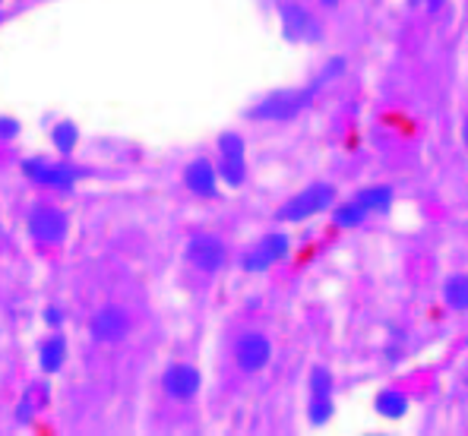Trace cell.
I'll use <instances>...</instances> for the list:
<instances>
[{"instance_id":"obj_1","label":"cell","mask_w":468,"mask_h":436,"mask_svg":"<svg viewBox=\"0 0 468 436\" xmlns=\"http://www.w3.org/2000/svg\"><path fill=\"white\" fill-rule=\"evenodd\" d=\"M316 92H320L316 82H311V86H304V89H275V92L263 95V99L247 108V121H257V123L294 121V117L304 114V111L314 105Z\"/></svg>"},{"instance_id":"obj_2","label":"cell","mask_w":468,"mask_h":436,"mask_svg":"<svg viewBox=\"0 0 468 436\" xmlns=\"http://www.w3.org/2000/svg\"><path fill=\"white\" fill-rule=\"evenodd\" d=\"M19 171H23V177L29 184L54 193H73L77 184L89 175V171H82V165H73L70 158H45V155L23 158Z\"/></svg>"},{"instance_id":"obj_3","label":"cell","mask_w":468,"mask_h":436,"mask_svg":"<svg viewBox=\"0 0 468 436\" xmlns=\"http://www.w3.org/2000/svg\"><path fill=\"white\" fill-rule=\"evenodd\" d=\"M335 186L326 184V181H316L311 186H304L301 193H294L292 199H285V203L275 209V221H282V225H298V221H307L314 216H320V212L333 209L335 206Z\"/></svg>"},{"instance_id":"obj_4","label":"cell","mask_w":468,"mask_h":436,"mask_svg":"<svg viewBox=\"0 0 468 436\" xmlns=\"http://www.w3.org/2000/svg\"><path fill=\"white\" fill-rule=\"evenodd\" d=\"M26 231L38 247H60L70 234V216L54 203H32L26 216Z\"/></svg>"},{"instance_id":"obj_5","label":"cell","mask_w":468,"mask_h":436,"mask_svg":"<svg viewBox=\"0 0 468 436\" xmlns=\"http://www.w3.org/2000/svg\"><path fill=\"white\" fill-rule=\"evenodd\" d=\"M133 329H136V316L123 303H105L89 320V338L95 345H121L133 335Z\"/></svg>"},{"instance_id":"obj_6","label":"cell","mask_w":468,"mask_h":436,"mask_svg":"<svg viewBox=\"0 0 468 436\" xmlns=\"http://www.w3.org/2000/svg\"><path fill=\"white\" fill-rule=\"evenodd\" d=\"M184 260H187L190 269L203 275H216L229 266V244H225L218 234H209V231H197L187 238L184 244Z\"/></svg>"},{"instance_id":"obj_7","label":"cell","mask_w":468,"mask_h":436,"mask_svg":"<svg viewBox=\"0 0 468 436\" xmlns=\"http://www.w3.org/2000/svg\"><path fill=\"white\" fill-rule=\"evenodd\" d=\"M216 149H218V158H216V171H218V181L231 190L247 184V145H244V136L234 133V130H225L218 133L216 140Z\"/></svg>"},{"instance_id":"obj_8","label":"cell","mask_w":468,"mask_h":436,"mask_svg":"<svg viewBox=\"0 0 468 436\" xmlns=\"http://www.w3.org/2000/svg\"><path fill=\"white\" fill-rule=\"evenodd\" d=\"M275 13H279L282 36H285V41H292V45L323 38L320 19H316L304 4H298V0H279V4H275Z\"/></svg>"},{"instance_id":"obj_9","label":"cell","mask_w":468,"mask_h":436,"mask_svg":"<svg viewBox=\"0 0 468 436\" xmlns=\"http://www.w3.org/2000/svg\"><path fill=\"white\" fill-rule=\"evenodd\" d=\"M231 357H234V364H238L240 373H260V370H266V367H270V361H272V342H270V335H266V332H260V329L240 332L238 342H234V348H231Z\"/></svg>"},{"instance_id":"obj_10","label":"cell","mask_w":468,"mask_h":436,"mask_svg":"<svg viewBox=\"0 0 468 436\" xmlns=\"http://www.w3.org/2000/svg\"><path fill=\"white\" fill-rule=\"evenodd\" d=\"M288 250H292V238H288L285 231H270L240 256V269H244V272H266L275 262L285 260Z\"/></svg>"},{"instance_id":"obj_11","label":"cell","mask_w":468,"mask_h":436,"mask_svg":"<svg viewBox=\"0 0 468 436\" xmlns=\"http://www.w3.org/2000/svg\"><path fill=\"white\" fill-rule=\"evenodd\" d=\"M162 389L171 401L187 405V401H194L199 396V389H203V373H199L194 364H171L168 370L162 373Z\"/></svg>"},{"instance_id":"obj_12","label":"cell","mask_w":468,"mask_h":436,"mask_svg":"<svg viewBox=\"0 0 468 436\" xmlns=\"http://www.w3.org/2000/svg\"><path fill=\"white\" fill-rule=\"evenodd\" d=\"M184 186L199 199H216L218 197L216 162H209V158H194V162L184 165Z\"/></svg>"},{"instance_id":"obj_13","label":"cell","mask_w":468,"mask_h":436,"mask_svg":"<svg viewBox=\"0 0 468 436\" xmlns=\"http://www.w3.org/2000/svg\"><path fill=\"white\" fill-rule=\"evenodd\" d=\"M67 355H70V345H67V335L60 329H51V335L41 338L38 345V367L51 377V373H60V367L67 364Z\"/></svg>"},{"instance_id":"obj_14","label":"cell","mask_w":468,"mask_h":436,"mask_svg":"<svg viewBox=\"0 0 468 436\" xmlns=\"http://www.w3.org/2000/svg\"><path fill=\"white\" fill-rule=\"evenodd\" d=\"M48 401H51V386H48V383H32L29 389L23 392L19 405H16V420H19V424H32V420H36L38 414L48 408Z\"/></svg>"},{"instance_id":"obj_15","label":"cell","mask_w":468,"mask_h":436,"mask_svg":"<svg viewBox=\"0 0 468 436\" xmlns=\"http://www.w3.org/2000/svg\"><path fill=\"white\" fill-rule=\"evenodd\" d=\"M80 123L77 121H58L51 127V145L58 149L60 158H73V152H77L80 145Z\"/></svg>"},{"instance_id":"obj_16","label":"cell","mask_w":468,"mask_h":436,"mask_svg":"<svg viewBox=\"0 0 468 436\" xmlns=\"http://www.w3.org/2000/svg\"><path fill=\"white\" fill-rule=\"evenodd\" d=\"M355 203L367 209V216H387L392 209V190L389 186H364L355 193Z\"/></svg>"},{"instance_id":"obj_17","label":"cell","mask_w":468,"mask_h":436,"mask_svg":"<svg viewBox=\"0 0 468 436\" xmlns=\"http://www.w3.org/2000/svg\"><path fill=\"white\" fill-rule=\"evenodd\" d=\"M374 411L380 414V418H387V420H399V418H405V414H409V399H405L402 392H396V389H383L380 396L374 399Z\"/></svg>"},{"instance_id":"obj_18","label":"cell","mask_w":468,"mask_h":436,"mask_svg":"<svg viewBox=\"0 0 468 436\" xmlns=\"http://www.w3.org/2000/svg\"><path fill=\"white\" fill-rule=\"evenodd\" d=\"M443 301L450 310H459V314H465L468 310V275L465 272H456L450 275V279L443 282Z\"/></svg>"},{"instance_id":"obj_19","label":"cell","mask_w":468,"mask_h":436,"mask_svg":"<svg viewBox=\"0 0 468 436\" xmlns=\"http://www.w3.org/2000/svg\"><path fill=\"white\" fill-rule=\"evenodd\" d=\"M307 386H311V399H333L335 392V377L329 367L316 364L311 370V379H307Z\"/></svg>"},{"instance_id":"obj_20","label":"cell","mask_w":468,"mask_h":436,"mask_svg":"<svg viewBox=\"0 0 468 436\" xmlns=\"http://www.w3.org/2000/svg\"><path fill=\"white\" fill-rule=\"evenodd\" d=\"M370 216H367V209L364 206H357L355 199H348V203H342V206H335L333 209V221L339 228H357V225H364Z\"/></svg>"},{"instance_id":"obj_21","label":"cell","mask_w":468,"mask_h":436,"mask_svg":"<svg viewBox=\"0 0 468 436\" xmlns=\"http://www.w3.org/2000/svg\"><path fill=\"white\" fill-rule=\"evenodd\" d=\"M335 414V405L333 399H311V405H307V420H311L314 427H323L329 424Z\"/></svg>"},{"instance_id":"obj_22","label":"cell","mask_w":468,"mask_h":436,"mask_svg":"<svg viewBox=\"0 0 468 436\" xmlns=\"http://www.w3.org/2000/svg\"><path fill=\"white\" fill-rule=\"evenodd\" d=\"M19 133H23V123H19V117L0 114V143H13Z\"/></svg>"},{"instance_id":"obj_23","label":"cell","mask_w":468,"mask_h":436,"mask_svg":"<svg viewBox=\"0 0 468 436\" xmlns=\"http://www.w3.org/2000/svg\"><path fill=\"white\" fill-rule=\"evenodd\" d=\"M41 320L48 323V329H60L64 326V310H60L58 303H48V307L41 310Z\"/></svg>"},{"instance_id":"obj_24","label":"cell","mask_w":468,"mask_h":436,"mask_svg":"<svg viewBox=\"0 0 468 436\" xmlns=\"http://www.w3.org/2000/svg\"><path fill=\"white\" fill-rule=\"evenodd\" d=\"M409 4L411 6H421L424 13H440V10H443L446 0H409Z\"/></svg>"},{"instance_id":"obj_25","label":"cell","mask_w":468,"mask_h":436,"mask_svg":"<svg viewBox=\"0 0 468 436\" xmlns=\"http://www.w3.org/2000/svg\"><path fill=\"white\" fill-rule=\"evenodd\" d=\"M346 4V0H320V6H326V10H333V6Z\"/></svg>"},{"instance_id":"obj_26","label":"cell","mask_w":468,"mask_h":436,"mask_svg":"<svg viewBox=\"0 0 468 436\" xmlns=\"http://www.w3.org/2000/svg\"><path fill=\"white\" fill-rule=\"evenodd\" d=\"M463 143H465V149H468V117H465V123H463Z\"/></svg>"}]
</instances>
